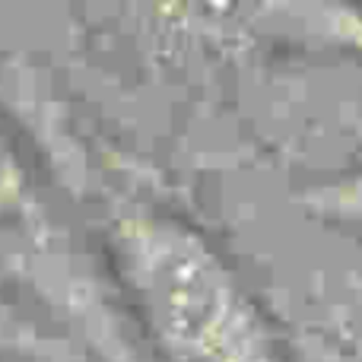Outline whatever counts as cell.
<instances>
[{
  "mask_svg": "<svg viewBox=\"0 0 362 362\" xmlns=\"http://www.w3.org/2000/svg\"><path fill=\"white\" fill-rule=\"evenodd\" d=\"M99 245L163 362H289L235 264L185 213L131 185H105Z\"/></svg>",
  "mask_w": 362,
  "mask_h": 362,
  "instance_id": "6da1fadb",
  "label": "cell"
},
{
  "mask_svg": "<svg viewBox=\"0 0 362 362\" xmlns=\"http://www.w3.org/2000/svg\"><path fill=\"white\" fill-rule=\"evenodd\" d=\"M45 226L42 191L23 150V137L0 112V229L38 232Z\"/></svg>",
  "mask_w": 362,
  "mask_h": 362,
  "instance_id": "7a4b0ae2",
  "label": "cell"
}]
</instances>
